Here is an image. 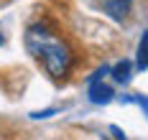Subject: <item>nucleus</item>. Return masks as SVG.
I'll return each instance as SVG.
<instances>
[{
	"mask_svg": "<svg viewBox=\"0 0 148 140\" xmlns=\"http://www.w3.org/2000/svg\"><path fill=\"white\" fill-rule=\"evenodd\" d=\"M138 69H148V31L138 43Z\"/></svg>",
	"mask_w": 148,
	"mask_h": 140,
	"instance_id": "39448f33",
	"label": "nucleus"
},
{
	"mask_svg": "<svg viewBox=\"0 0 148 140\" xmlns=\"http://www.w3.org/2000/svg\"><path fill=\"white\" fill-rule=\"evenodd\" d=\"M110 74H112V79H115L118 84H128V82H130V74H133V61H130V59L118 61L110 69Z\"/></svg>",
	"mask_w": 148,
	"mask_h": 140,
	"instance_id": "20e7f679",
	"label": "nucleus"
},
{
	"mask_svg": "<svg viewBox=\"0 0 148 140\" xmlns=\"http://www.w3.org/2000/svg\"><path fill=\"white\" fill-rule=\"evenodd\" d=\"M23 41H26V51L44 66V71L51 79L69 77L74 66V51L59 31H54L44 20H36L26 28Z\"/></svg>",
	"mask_w": 148,
	"mask_h": 140,
	"instance_id": "f257e3e1",
	"label": "nucleus"
},
{
	"mask_svg": "<svg viewBox=\"0 0 148 140\" xmlns=\"http://www.w3.org/2000/svg\"><path fill=\"white\" fill-rule=\"evenodd\" d=\"M100 5L112 20L123 23L128 18V13H130V8H133V0H100Z\"/></svg>",
	"mask_w": 148,
	"mask_h": 140,
	"instance_id": "7ed1b4c3",
	"label": "nucleus"
},
{
	"mask_svg": "<svg viewBox=\"0 0 148 140\" xmlns=\"http://www.w3.org/2000/svg\"><path fill=\"white\" fill-rule=\"evenodd\" d=\"M110 74V66H102V69H97L92 77H89V102L92 105H107V102H112V97H115V89L105 82V77Z\"/></svg>",
	"mask_w": 148,
	"mask_h": 140,
	"instance_id": "f03ea898",
	"label": "nucleus"
},
{
	"mask_svg": "<svg viewBox=\"0 0 148 140\" xmlns=\"http://www.w3.org/2000/svg\"><path fill=\"white\" fill-rule=\"evenodd\" d=\"M125 102H135V105H140V107L146 109V117H148V97H146V94H128Z\"/></svg>",
	"mask_w": 148,
	"mask_h": 140,
	"instance_id": "423d86ee",
	"label": "nucleus"
}]
</instances>
